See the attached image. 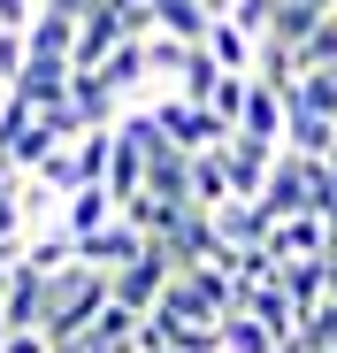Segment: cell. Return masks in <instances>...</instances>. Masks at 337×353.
Instances as JSON below:
<instances>
[{
  "instance_id": "1",
  "label": "cell",
  "mask_w": 337,
  "mask_h": 353,
  "mask_svg": "<svg viewBox=\"0 0 337 353\" xmlns=\"http://www.w3.org/2000/svg\"><path fill=\"white\" fill-rule=\"evenodd\" d=\"M107 307H116V276H100V269H62V276H46V338H77V330H92Z\"/></svg>"
},
{
  "instance_id": "2",
  "label": "cell",
  "mask_w": 337,
  "mask_h": 353,
  "mask_svg": "<svg viewBox=\"0 0 337 353\" xmlns=\"http://www.w3.org/2000/svg\"><path fill=\"white\" fill-rule=\"evenodd\" d=\"M138 108L161 123V139L177 146V154H192V161H199V154H222V146L238 139L215 108H199V100H184V92H153V100H138Z\"/></svg>"
},
{
  "instance_id": "3",
  "label": "cell",
  "mask_w": 337,
  "mask_h": 353,
  "mask_svg": "<svg viewBox=\"0 0 337 353\" xmlns=\"http://www.w3.org/2000/svg\"><path fill=\"white\" fill-rule=\"evenodd\" d=\"M31 115H54V108H69L77 100V62H54V54H31V62L16 70V85H8Z\"/></svg>"
},
{
  "instance_id": "4",
  "label": "cell",
  "mask_w": 337,
  "mask_h": 353,
  "mask_svg": "<svg viewBox=\"0 0 337 353\" xmlns=\"http://www.w3.org/2000/svg\"><path fill=\"white\" fill-rule=\"evenodd\" d=\"M123 46H131L123 8H116V0H92L85 23H77V70H85V77H92V70H107V54H123Z\"/></svg>"
},
{
  "instance_id": "5",
  "label": "cell",
  "mask_w": 337,
  "mask_h": 353,
  "mask_svg": "<svg viewBox=\"0 0 337 353\" xmlns=\"http://www.w3.org/2000/svg\"><path fill=\"white\" fill-rule=\"evenodd\" d=\"M284 154H307V161H329L337 154V123L307 92H284Z\"/></svg>"
},
{
  "instance_id": "6",
  "label": "cell",
  "mask_w": 337,
  "mask_h": 353,
  "mask_svg": "<svg viewBox=\"0 0 337 353\" xmlns=\"http://www.w3.org/2000/svg\"><path fill=\"white\" fill-rule=\"evenodd\" d=\"M146 246H153V239H146V230H131L123 215L107 223V230H92V239H77V254H85V269H100V276H123L131 261H146Z\"/></svg>"
},
{
  "instance_id": "7",
  "label": "cell",
  "mask_w": 337,
  "mask_h": 353,
  "mask_svg": "<svg viewBox=\"0 0 337 353\" xmlns=\"http://www.w3.org/2000/svg\"><path fill=\"white\" fill-rule=\"evenodd\" d=\"M222 161H230V185H238V200H261V185H268V169L284 161V146H261V139H230V146H222Z\"/></svg>"
},
{
  "instance_id": "8",
  "label": "cell",
  "mask_w": 337,
  "mask_h": 353,
  "mask_svg": "<svg viewBox=\"0 0 337 353\" xmlns=\"http://www.w3.org/2000/svg\"><path fill=\"white\" fill-rule=\"evenodd\" d=\"M116 215H123V200L107 192V185H85V192L62 200V230H69V239H92V230H107Z\"/></svg>"
},
{
  "instance_id": "9",
  "label": "cell",
  "mask_w": 337,
  "mask_h": 353,
  "mask_svg": "<svg viewBox=\"0 0 337 353\" xmlns=\"http://www.w3.org/2000/svg\"><path fill=\"white\" fill-rule=\"evenodd\" d=\"M246 315H261L284 345H292V338H299V323H307V315H299V300L284 292V276H276V284H253V292H246Z\"/></svg>"
},
{
  "instance_id": "10",
  "label": "cell",
  "mask_w": 337,
  "mask_h": 353,
  "mask_svg": "<svg viewBox=\"0 0 337 353\" xmlns=\"http://www.w3.org/2000/svg\"><path fill=\"white\" fill-rule=\"evenodd\" d=\"M238 139H261V146H284V92L253 77V100L238 115Z\"/></svg>"
},
{
  "instance_id": "11",
  "label": "cell",
  "mask_w": 337,
  "mask_h": 353,
  "mask_svg": "<svg viewBox=\"0 0 337 353\" xmlns=\"http://www.w3.org/2000/svg\"><path fill=\"white\" fill-rule=\"evenodd\" d=\"M215 230H222V254L268 246V215H261V200H230V208H215Z\"/></svg>"
},
{
  "instance_id": "12",
  "label": "cell",
  "mask_w": 337,
  "mask_h": 353,
  "mask_svg": "<svg viewBox=\"0 0 337 353\" xmlns=\"http://www.w3.org/2000/svg\"><path fill=\"white\" fill-rule=\"evenodd\" d=\"M153 23H161V39H184V46H207V31H215L207 0H153Z\"/></svg>"
},
{
  "instance_id": "13",
  "label": "cell",
  "mask_w": 337,
  "mask_h": 353,
  "mask_svg": "<svg viewBox=\"0 0 337 353\" xmlns=\"http://www.w3.org/2000/svg\"><path fill=\"white\" fill-rule=\"evenodd\" d=\"M77 23H85V16H54V8H39L31 31H23V46H31V54H54V62H77Z\"/></svg>"
},
{
  "instance_id": "14",
  "label": "cell",
  "mask_w": 337,
  "mask_h": 353,
  "mask_svg": "<svg viewBox=\"0 0 337 353\" xmlns=\"http://www.w3.org/2000/svg\"><path fill=\"white\" fill-rule=\"evenodd\" d=\"M207 54H215V62L230 70V77H253V62H261V39H246L238 23H215V31H207Z\"/></svg>"
},
{
  "instance_id": "15",
  "label": "cell",
  "mask_w": 337,
  "mask_h": 353,
  "mask_svg": "<svg viewBox=\"0 0 337 353\" xmlns=\"http://www.w3.org/2000/svg\"><path fill=\"white\" fill-rule=\"evenodd\" d=\"M192 200H199L207 215L238 200V185H230V161H222V154H199V161H192Z\"/></svg>"
},
{
  "instance_id": "16",
  "label": "cell",
  "mask_w": 337,
  "mask_h": 353,
  "mask_svg": "<svg viewBox=\"0 0 337 353\" xmlns=\"http://www.w3.org/2000/svg\"><path fill=\"white\" fill-rule=\"evenodd\" d=\"M23 261H31L39 276H62V269H77L85 254H77L69 230H39V239H23Z\"/></svg>"
},
{
  "instance_id": "17",
  "label": "cell",
  "mask_w": 337,
  "mask_h": 353,
  "mask_svg": "<svg viewBox=\"0 0 337 353\" xmlns=\"http://www.w3.org/2000/svg\"><path fill=\"white\" fill-rule=\"evenodd\" d=\"M322 23H329V8H314V0H276V23H268V39H284V46H307Z\"/></svg>"
},
{
  "instance_id": "18",
  "label": "cell",
  "mask_w": 337,
  "mask_h": 353,
  "mask_svg": "<svg viewBox=\"0 0 337 353\" xmlns=\"http://www.w3.org/2000/svg\"><path fill=\"white\" fill-rule=\"evenodd\" d=\"M284 292L299 300V315H314V307L329 300V254H322V261H284Z\"/></svg>"
},
{
  "instance_id": "19",
  "label": "cell",
  "mask_w": 337,
  "mask_h": 353,
  "mask_svg": "<svg viewBox=\"0 0 337 353\" xmlns=\"http://www.w3.org/2000/svg\"><path fill=\"white\" fill-rule=\"evenodd\" d=\"M222 353H284V338H276L261 315H246V307H238L230 323H222Z\"/></svg>"
},
{
  "instance_id": "20",
  "label": "cell",
  "mask_w": 337,
  "mask_h": 353,
  "mask_svg": "<svg viewBox=\"0 0 337 353\" xmlns=\"http://www.w3.org/2000/svg\"><path fill=\"white\" fill-rule=\"evenodd\" d=\"M92 77H107V85H116L123 100H131V92H146V77H153V70H146V46L131 39L123 54H107V70H92Z\"/></svg>"
},
{
  "instance_id": "21",
  "label": "cell",
  "mask_w": 337,
  "mask_h": 353,
  "mask_svg": "<svg viewBox=\"0 0 337 353\" xmlns=\"http://www.w3.org/2000/svg\"><path fill=\"white\" fill-rule=\"evenodd\" d=\"M299 345H307V353H337V300H322V307L299 323Z\"/></svg>"
},
{
  "instance_id": "22",
  "label": "cell",
  "mask_w": 337,
  "mask_h": 353,
  "mask_svg": "<svg viewBox=\"0 0 337 353\" xmlns=\"http://www.w3.org/2000/svg\"><path fill=\"white\" fill-rule=\"evenodd\" d=\"M246 100H253V77H222L207 108H215V115H222V123H230V131H238V115H246Z\"/></svg>"
},
{
  "instance_id": "23",
  "label": "cell",
  "mask_w": 337,
  "mask_h": 353,
  "mask_svg": "<svg viewBox=\"0 0 337 353\" xmlns=\"http://www.w3.org/2000/svg\"><path fill=\"white\" fill-rule=\"evenodd\" d=\"M299 92H307V100H314V108L329 115V123H337V62H329V70H314V77H307Z\"/></svg>"
},
{
  "instance_id": "24",
  "label": "cell",
  "mask_w": 337,
  "mask_h": 353,
  "mask_svg": "<svg viewBox=\"0 0 337 353\" xmlns=\"http://www.w3.org/2000/svg\"><path fill=\"white\" fill-rule=\"evenodd\" d=\"M0 353H54V338H46V330H16Z\"/></svg>"
},
{
  "instance_id": "25",
  "label": "cell",
  "mask_w": 337,
  "mask_h": 353,
  "mask_svg": "<svg viewBox=\"0 0 337 353\" xmlns=\"http://www.w3.org/2000/svg\"><path fill=\"white\" fill-rule=\"evenodd\" d=\"M39 8H54V16H85L92 0H39Z\"/></svg>"
},
{
  "instance_id": "26",
  "label": "cell",
  "mask_w": 337,
  "mask_h": 353,
  "mask_svg": "<svg viewBox=\"0 0 337 353\" xmlns=\"http://www.w3.org/2000/svg\"><path fill=\"white\" fill-rule=\"evenodd\" d=\"M8 338H16V323H8V307H0V345H8Z\"/></svg>"
},
{
  "instance_id": "27",
  "label": "cell",
  "mask_w": 337,
  "mask_h": 353,
  "mask_svg": "<svg viewBox=\"0 0 337 353\" xmlns=\"http://www.w3.org/2000/svg\"><path fill=\"white\" fill-rule=\"evenodd\" d=\"M329 300H337V261H329Z\"/></svg>"
}]
</instances>
